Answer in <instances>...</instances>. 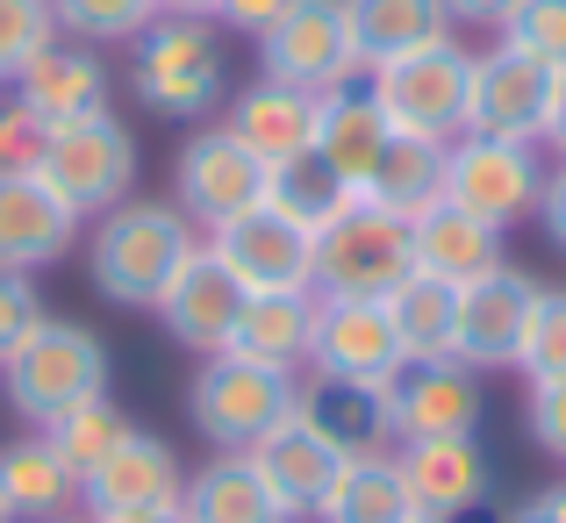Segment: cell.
Returning a JSON list of instances; mask_svg holds the SVG:
<instances>
[{
	"label": "cell",
	"instance_id": "cell-24",
	"mask_svg": "<svg viewBox=\"0 0 566 523\" xmlns=\"http://www.w3.org/2000/svg\"><path fill=\"white\" fill-rule=\"evenodd\" d=\"M294 409L323 430L345 459H366V452H395V416H387V387L374 380H308Z\"/></svg>",
	"mask_w": 566,
	"mask_h": 523
},
{
	"label": "cell",
	"instance_id": "cell-39",
	"mask_svg": "<svg viewBox=\"0 0 566 523\" xmlns=\"http://www.w3.org/2000/svg\"><path fill=\"white\" fill-rule=\"evenodd\" d=\"M36 323H43V302H36V287H29V273H0V366H8V352L22 345Z\"/></svg>",
	"mask_w": 566,
	"mask_h": 523
},
{
	"label": "cell",
	"instance_id": "cell-31",
	"mask_svg": "<svg viewBox=\"0 0 566 523\" xmlns=\"http://www.w3.org/2000/svg\"><path fill=\"white\" fill-rule=\"evenodd\" d=\"M316 523H416V502H409V488H401L395 452L345 459V473L331 481Z\"/></svg>",
	"mask_w": 566,
	"mask_h": 523
},
{
	"label": "cell",
	"instance_id": "cell-50",
	"mask_svg": "<svg viewBox=\"0 0 566 523\" xmlns=\"http://www.w3.org/2000/svg\"><path fill=\"white\" fill-rule=\"evenodd\" d=\"M416 523H438V516H416Z\"/></svg>",
	"mask_w": 566,
	"mask_h": 523
},
{
	"label": "cell",
	"instance_id": "cell-46",
	"mask_svg": "<svg viewBox=\"0 0 566 523\" xmlns=\"http://www.w3.org/2000/svg\"><path fill=\"white\" fill-rule=\"evenodd\" d=\"M510 8L516 0H444V14H452V22H473V29H502Z\"/></svg>",
	"mask_w": 566,
	"mask_h": 523
},
{
	"label": "cell",
	"instance_id": "cell-52",
	"mask_svg": "<svg viewBox=\"0 0 566 523\" xmlns=\"http://www.w3.org/2000/svg\"><path fill=\"white\" fill-rule=\"evenodd\" d=\"M57 523H72V516H57Z\"/></svg>",
	"mask_w": 566,
	"mask_h": 523
},
{
	"label": "cell",
	"instance_id": "cell-1",
	"mask_svg": "<svg viewBox=\"0 0 566 523\" xmlns=\"http://www.w3.org/2000/svg\"><path fill=\"white\" fill-rule=\"evenodd\" d=\"M187 251H193V222L172 201H123V208L101 216L86 273H94L101 302L158 308V294L172 287V273L187 265Z\"/></svg>",
	"mask_w": 566,
	"mask_h": 523
},
{
	"label": "cell",
	"instance_id": "cell-15",
	"mask_svg": "<svg viewBox=\"0 0 566 523\" xmlns=\"http://www.w3.org/2000/svg\"><path fill=\"white\" fill-rule=\"evenodd\" d=\"M308 366L323 380H374L387 387L409 358L387 323V302H323L316 294V337H308Z\"/></svg>",
	"mask_w": 566,
	"mask_h": 523
},
{
	"label": "cell",
	"instance_id": "cell-41",
	"mask_svg": "<svg viewBox=\"0 0 566 523\" xmlns=\"http://www.w3.org/2000/svg\"><path fill=\"white\" fill-rule=\"evenodd\" d=\"M36 158H43V123L22 108V101H8V108H0V166L36 172Z\"/></svg>",
	"mask_w": 566,
	"mask_h": 523
},
{
	"label": "cell",
	"instance_id": "cell-37",
	"mask_svg": "<svg viewBox=\"0 0 566 523\" xmlns=\"http://www.w3.org/2000/svg\"><path fill=\"white\" fill-rule=\"evenodd\" d=\"M502 43H516L524 57H538V65H566V0H516L510 14H502Z\"/></svg>",
	"mask_w": 566,
	"mask_h": 523
},
{
	"label": "cell",
	"instance_id": "cell-19",
	"mask_svg": "<svg viewBox=\"0 0 566 523\" xmlns=\"http://www.w3.org/2000/svg\"><path fill=\"white\" fill-rule=\"evenodd\" d=\"M251 467H259V481L273 488V502L287 516H316L323 510V495H331V481L345 473V452H337L331 438H323L316 423H308L302 409L287 416V423H273L259 444H251Z\"/></svg>",
	"mask_w": 566,
	"mask_h": 523
},
{
	"label": "cell",
	"instance_id": "cell-8",
	"mask_svg": "<svg viewBox=\"0 0 566 523\" xmlns=\"http://www.w3.org/2000/svg\"><path fill=\"white\" fill-rule=\"evenodd\" d=\"M545 193V166L538 144H510V137H452L444 144V201L467 208L488 230H510V222L538 216Z\"/></svg>",
	"mask_w": 566,
	"mask_h": 523
},
{
	"label": "cell",
	"instance_id": "cell-40",
	"mask_svg": "<svg viewBox=\"0 0 566 523\" xmlns=\"http://www.w3.org/2000/svg\"><path fill=\"white\" fill-rule=\"evenodd\" d=\"M531 438H538V452H553L566 467V380H531Z\"/></svg>",
	"mask_w": 566,
	"mask_h": 523
},
{
	"label": "cell",
	"instance_id": "cell-4",
	"mask_svg": "<svg viewBox=\"0 0 566 523\" xmlns=\"http://www.w3.org/2000/svg\"><path fill=\"white\" fill-rule=\"evenodd\" d=\"M467 86H473V51L459 36H438L423 51H401L366 72V94L380 101L395 137H430L452 144L467 137Z\"/></svg>",
	"mask_w": 566,
	"mask_h": 523
},
{
	"label": "cell",
	"instance_id": "cell-2",
	"mask_svg": "<svg viewBox=\"0 0 566 523\" xmlns=\"http://www.w3.org/2000/svg\"><path fill=\"white\" fill-rule=\"evenodd\" d=\"M108 345H101L86 323H65V316H43L36 331L22 337V345L8 352V366H0V380H8V401L14 416H29V423H57L65 409H80V401L108 395Z\"/></svg>",
	"mask_w": 566,
	"mask_h": 523
},
{
	"label": "cell",
	"instance_id": "cell-43",
	"mask_svg": "<svg viewBox=\"0 0 566 523\" xmlns=\"http://www.w3.org/2000/svg\"><path fill=\"white\" fill-rule=\"evenodd\" d=\"M538 222H545V237L566 251V158L553 172H545V193H538Z\"/></svg>",
	"mask_w": 566,
	"mask_h": 523
},
{
	"label": "cell",
	"instance_id": "cell-35",
	"mask_svg": "<svg viewBox=\"0 0 566 523\" xmlns=\"http://www.w3.org/2000/svg\"><path fill=\"white\" fill-rule=\"evenodd\" d=\"M51 14L72 43L101 51V43H137L158 22V0H51Z\"/></svg>",
	"mask_w": 566,
	"mask_h": 523
},
{
	"label": "cell",
	"instance_id": "cell-33",
	"mask_svg": "<svg viewBox=\"0 0 566 523\" xmlns=\"http://www.w3.org/2000/svg\"><path fill=\"white\" fill-rule=\"evenodd\" d=\"M387 323L401 337V358H452V323H459V287L430 273H409L395 294H387Z\"/></svg>",
	"mask_w": 566,
	"mask_h": 523
},
{
	"label": "cell",
	"instance_id": "cell-21",
	"mask_svg": "<svg viewBox=\"0 0 566 523\" xmlns=\"http://www.w3.org/2000/svg\"><path fill=\"white\" fill-rule=\"evenodd\" d=\"M14 101L43 129L72 123V115H94V108H108V65H101L94 43H51V51H36L14 72Z\"/></svg>",
	"mask_w": 566,
	"mask_h": 523
},
{
	"label": "cell",
	"instance_id": "cell-14",
	"mask_svg": "<svg viewBox=\"0 0 566 523\" xmlns=\"http://www.w3.org/2000/svg\"><path fill=\"white\" fill-rule=\"evenodd\" d=\"M531 302H538V280L516 273V265H495L473 287H459V323H452V358L473 373L516 366V345H524Z\"/></svg>",
	"mask_w": 566,
	"mask_h": 523
},
{
	"label": "cell",
	"instance_id": "cell-12",
	"mask_svg": "<svg viewBox=\"0 0 566 523\" xmlns=\"http://www.w3.org/2000/svg\"><path fill=\"white\" fill-rule=\"evenodd\" d=\"M387 416H395V444L416 438H481V373L459 358H416L387 380Z\"/></svg>",
	"mask_w": 566,
	"mask_h": 523
},
{
	"label": "cell",
	"instance_id": "cell-17",
	"mask_svg": "<svg viewBox=\"0 0 566 523\" xmlns=\"http://www.w3.org/2000/svg\"><path fill=\"white\" fill-rule=\"evenodd\" d=\"M80 237V216L43 187V172L0 166V273H43Z\"/></svg>",
	"mask_w": 566,
	"mask_h": 523
},
{
	"label": "cell",
	"instance_id": "cell-29",
	"mask_svg": "<svg viewBox=\"0 0 566 523\" xmlns=\"http://www.w3.org/2000/svg\"><path fill=\"white\" fill-rule=\"evenodd\" d=\"M72 502H80V481H72L65 459L43 444V430L0 444V510L14 523H57Z\"/></svg>",
	"mask_w": 566,
	"mask_h": 523
},
{
	"label": "cell",
	"instance_id": "cell-32",
	"mask_svg": "<svg viewBox=\"0 0 566 523\" xmlns=\"http://www.w3.org/2000/svg\"><path fill=\"white\" fill-rule=\"evenodd\" d=\"M265 201H273L280 216H294L302 230H331V222L359 201V187H352V179L337 172L323 151H302V158H280V166H273Z\"/></svg>",
	"mask_w": 566,
	"mask_h": 523
},
{
	"label": "cell",
	"instance_id": "cell-18",
	"mask_svg": "<svg viewBox=\"0 0 566 523\" xmlns=\"http://www.w3.org/2000/svg\"><path fill=\"white\" fill-rule=\"evenodd\" d=\"M180 488H187V473L172 459V444L151 438V430H129L80 481V502H86V516H129V510H172Z\"/></svg>",
	"mask_w": 566,
	"mask_h": 523
},
{
	"label": "cell",
	"instance_id": "cell-49",
	"mask_svg": "<svg viewBox=\"0 0 566 523\" xmlns=\"http://www.w3.org/2000/svg\"><path fill=\"white\" fill-rule=\"evenodd\" d=\"M287 523H316V516H287Z\"/></svg>",
	"mask_w": 566,
	"mask_h": 523
},
{
	"label": "cell",
	"instance_id": "cell-10",
	"mask_svg": "<svg viewBox=\"0 0 566 523\" xmlns=\"http://www.w3.org/2000/svg\"><path fill=\"white\" fill-rule=\"evenodd\" d=\"M265 166L259 151H244V144L230 137V129H201V137L180 144V166H172V193H180V216L201 222V230H222V222L251 216V208L265 201Z\"/></svg>",
	"mask_w": 566,
	"mask_h": 523
},
{
	"label": "cell",
	"instance_id": "cell-51",
	"mask_svg": "<svg viewBox=\"0 0 566 523\" xmlns=\"http://www.w3.org/2000/svg\"><path fill=\"white\" fill-rule=\"evenodd\" d=\"M0 523H14V516H8V510H0Z\"/></svg>",
	"mask_w": 566,
	"mask_h": 523
},
{
	"label": "cell",
	"instance_id": "cell-25",
	"mask_svg": "<svg viewBox=\"0 0 566 523\" xmlns=\"http://www.w3.org/2000/svg\"><path fill=\"white\" fill-rule=\"evenodd\" d=\"M308 337H316V294H244L230 323V358H251V366L294 373L308 358Z\"/></svg>",
	"mask_w": 566,
	"mask_h": 523
},
{
	"label": "cell",
	"instance_id": "cell-36",
	"mask_svg": "<svg viewBox=\"0 0 566 523\" xmlns=\"http://www.w3.org/2000/svg\"><path fill=\"white\" fill-rule=\"evenodd\" d=\"M516 373L524 380H566V287H538L524 345H516Z\"/></svg>",
	"mask_w": 566,
	"mask_h": 523
},
{
	"label": "cell",
	"instance_id": "cell-6",
	"mask_svg": "<svg viewBox=\"0 0 566 523\" xmlns=\"http://www.w3.org/2000/svg\"><path fill=\"white\" fill-rule=\"evenodd\" d=\"M416 273L409 222L359 193L331 230H316V294L323 302H387Z\"/></svg>",
	"mask_w": 566,
	"mask_h": 523
},
{
	"label": "cell",
	"instance_id": "cell-47",
	"mask_svg": "<svg viewBox=\"0 0 566 523\" xmlns=\"http://www.w3.org/2000/svg\"><path fill=\"white\" fill-rule=\"evenodd\" d=\"M94 523H187V516H180V502H172V510H129V516H94Z\"/></svg>",
	"mask_w": 566,
	"mask_h": 523
},
{
	"label": "cell",
	"instance_id": "cell-13",
	"mask_svg": "<svg viewBox=\"0 0 566 523\" xmlns=\"http://www.w3.org/2000/svg\"><path fill=\"white\" fill-rule=\"evenodd\" d=\"M545 101H553V65L524 57L516 43H495V51L473 57V86H467V129L473 137L538 144Z\"/></svg>",
	"mask_w": 566,
	"mask_h": 523
},
{
	"label": "cell",
	"instance_id": "cell-16",
	"mask_svg": "<svg viewBox=\"0 0 566 523\" xmlns=\"http://www.w3.org/2000/svg\"><path fill=\"white\" fill-rule=\"evenodd\" d=\"M395 467H401V488H409L416 516H438V523L473 516L488 495H495V473H488L481 438H416V444H395Z\"/></svg>",
	"mask_w": 566,
	"mask_h": 523
},
{
	"label": "cell",
	"instance_id": "cell-26",
	"mask_svg": "<svg viewBox=\"0 0 566 523\" xmlns=\"http://www.w3.org/2000/svg\"><path fill=\"white\" fill-rule=\"evenodd\" d=\"M387 137H395V129H387L380 101L366 94L359 80H345V86H331V94H323V108H316V151L331 158L352 187H366V179H374Z\"/></svg>",
	"mask_w": 566,
	"mask_h": 523
},
{
	"label": "cell",
	"instance_id": "cell-3",
	"mask_svg": "<svg viewBox=\"0 0 566 523\" xmlns=\"http://www.w3.org/2000/svg\"><path fill=\"white\" fill-rule=\"evenodd\" d=\"M129 86H137V101L151 115H172V123L216 115L222 86H230V65H222V43L208 29V14H158L137 36Z\"/></svg>",
	"mask_w": 566,
	"mask_h": 523
},
{
	"label": "cell",
	"instance_id": "cell-20",
	"mask_svg": "<svg viewBox=\"0 0 566 523\" xmlns=\"http://www.w3.org/2000/svg\"><path fill=\"white\" fill-rule=\"evenodd\" d=\"M237 308H244V287L222 273V259L208 244H193L187 265L172 273V287L158 294V323H166L187 352H201V358H216L222 345H230Z\"/></svg>",
	"mask_w": 566,
	"mask_h": 523
},
{
	"label": "cell",
	"instance_id": "cell-34",
	"mask_svg": "<svg viewBox=\"0 0 566 523\" xmlns=\"http://www.w3.org/2000/svg\"><path fill=\"white\" fill-rule=\"evenodd\" d=\"M129 430H137V423H129V416L115 409L108 395H94V401H80V409H65L57 423H43V444H51V452L65 459L72 481H86V473H94L101 459H108L115 444L129 438Z\"/></svg>",
	"mask_w": 566,
	"mask_h": 523
},
{
	"label": "cell",
	"instance_id": "cell-44",
	"mask_svg": "<svg viewBox=\"0 0 566 523\" xmlns=\"http://www.w3.org/2000/svg\"><path fill=\"white\" fill-rule=\"evenodd\" d=\"M538 144H553V151L566 158V65L553 72V101H545V129H538Z\"/></svg>",
	"mask_w": 566,
	"mask_h": 523
},
{
	"label": "cell",
	"instance_id": "cell-9",
	"mask_svg": "<svg viewBox=\"0 0 566 523\" xmlns=\"http://www.w3.org/2000/svg\"><path fill=\"white\" fill-rule=\"evenodd\" d=\"M208 251L222 259V273L244 294H316V230L280 216L273 201L208 230Z\"/></svg>",
	"mask_w": 566,
	"mask_h": 523
},
{
	"label": "cell",
	"instance_id": "cell-23",
	"mask_svg": "<svg viewBox=\"0 0 566 523\" xmlns=\"http://www.w3.org/2000/svg\"><path fill=\"white\" fill-rule=\"evenodd\" d=\"M409 251H416V273L444 280V287H473L481 273L502 265V230H488V222L467 216V208L438 201V208H423V216L409 222Z\"/></svg>",
	"mask_w": 566,
	"mask_h": 523
},
{
	"label": "cell",
	"instance_id": "cell-5",
	"mask_svg": "<svg viewBox=\"0 0 566 523\" xmlns=\"http://www.w3.org/2000/svg\"><path fill=\"white\" fill-rule=\"evenodd\" d=\"M36 172L72 216H108V208H123L129 187H137V137H129L108 108L72 115V123L43 129Z\"/></svg>",
	"mask_w": 566,
	"mask_h": 523
},
{
	"label": "cell",
	"instance_id": "cell-27",
	"mask_svg": "<svg viewBox=\"0 0 566 523\" xmlns=\"http://www.w3.org/2000/svg\"><path fill=\"white\" fill-rule=\"evenodd\" d=\"M180 516L187 523H287V510L273 502V488L259 481V467L244 452H216L201 473H187Z\"/></svg>",
	"mask_w": 566,
	"mask_h": 523
},
{
	"label": "cell",
	"instance_id": "cell-11",
	"mask_svg": "<svg viewBox=\"0 0 566 523\" xmlns=\"http://www.w3.org/2000/svg\"><path fill=\"white\" fill-rule=\"evenodd\" d=\"M259 65H265V80H287V86H302V94H331V86L359 80L345 0H294L259 36Z\"/></svg>",
	"mask_w": 566,
	"mask_h": 523
},
{
	"label": "cell",
	"instance_id": "cell-45",
	"mask_svg": "<svg viewBox=\"0 0 566 523\" xmlns=\"http://www.w3.org/2000/svg\"><path fill=\"white\" fill-rule=\"evenodd\" d=\"M510 523H566V481L559 488H538L524 510H510Z\"/></svg>",
	"mask_w": 566,
	"mask_h": 523
},
{
	"label": "cell",
	"instance_id": "cell-38",
	"mask_svg": "<svg viewBox=\"0 0 566 523\" xmlns=\"http://www.w3.org/2000/svg\"><path fill=\"white\" fill-rule=\"evenodd\" d=\"M51 43H57L51 0H0V80H14V72L36 51H51Z\"/></svg>",
	"mask_w": 566,
	"mask_h": 523
},
{
	"label": "cell",
	"instance_id": "cell-7",
	"mask_svg": "<svg viewBox=\"0 0 566 523\" xmlns=\"http://www.w3.org/2000/svg\"><path fill=\"white\" fill-rule=\"evenodd\" d=\"M302 387L294 373H273V366H251V358H230L216 352L187 387V416L216 452H251L273 423H287Z\"/></svg>",
	"mask_w": 566,
	"mask_h": 523
},
{
	"label": "cell",
	"instance_id": "cell-28",
	"mask_svg": "<svg viewBox=\"0 0 566 523\" xmlns=\"http://www.w3.org/2000/svg\"><path fill=\"white\" fill-rule=\"evenodd\" d=\"M345 29L359 51V72H374L401 51L452 36V14H444V0H345Z\"/></svg>",
	"mask_w": 566,
	"mask_h": 523
},
{
	"label": "cell",
	"instance_id": "cell-48",
	"mask_svg": "<svg viewBox=\"0 0 566 523\" xmlns=\"http://www.w3.org/2000/svg\"><path fill=\"white\" fill-rule=\"evenodd\" d=\"M158 14H216V0H158Z\"/></svg>",
	"mask_w": 566,
	"mask_h": 523
},
{
	"label": "cell",
	"instance_id": "cell-42",
	"mask_svg": "<svg viewBox=\"0 0 566 523\" xmlns=\"http://www.w3.org/2000/svg\"><path fill=\"white\" fill-rule=\"evenodd\" d=\"M287 8H294V0H216V22L237 29V36H265Z\"/></svg>",
	"mask_w": 566,
	"mask_h": 523
},
{
	"label": "cell",
	"instance_id": "cell-30",
	"mask_svg": "<svg viewBox=\"0 0 566 523\" xmlns=\"http://www.w3.org/2000/svg\"><path fill=\"white\" fill-rule=\"evenodd\" d=\"M359 193L374 208H387V216L416 222L423 208L444 201V144H430V137H387L380 166H374V179H366Z\"/></svg>",
	"mask_w": 566,
	"mask_h": 523
},
{
	"label": "cell",
	"instance_id": "cell-22",
	"mask_svg": "<svg viewBox=\"0 0 566 523\" xmlns=\"http://www.w3.org/2000/svg\"><path fill=\"white\" fill-rule=\"evenodd\" d=\"M316 108H323V94H302V86H287V80H259L230 101V123L222 129H230L244 151H259L265 166H280V158L316 151Z\"/></svg>",
	"mask_w": 566,
	"mask_h": 523
}]
</instances>
